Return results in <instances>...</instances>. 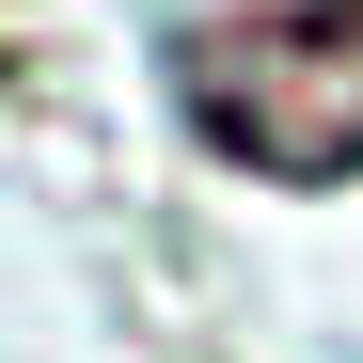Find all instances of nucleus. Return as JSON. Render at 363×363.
I'll return each mask as SVG.
<instances>
[{
	"mask_svg": "<svg viewBox=\"0 0 363 363\" xmlns=\"http://www.w3.org/2000/svg\"><path fill=\"white\" fill-rule=\"evenodd\" d=\"M174 79H190V127L284 190L363 174V0H221L174 32Z\"/></svg>",
	"mask_w": 363,
	"mask_h": 363,
	"instance_id": "nucleus-1",
	"label": "nucleus"
}]
</instances>
